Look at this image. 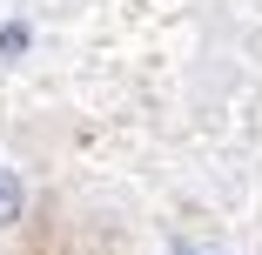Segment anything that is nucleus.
Returning <instances> with one entry per match:
<instances>
[{
  "mask_svg": "<svg viewBox=\"0 0 262 255\" xmlns=\"http://www.w3.org/2000/svg\"><path fill=\"white\" fill-rule=\"evenodd\" d=\"M14 215H20V188H14V175H7V168H0V228H7Z\"/></svg>",
  "mask_w": 262,
  "mask_h": 255,
  "instance_id": "f257e3e1",
  "label": "nucleus"
}]
</instances>
